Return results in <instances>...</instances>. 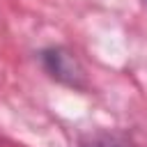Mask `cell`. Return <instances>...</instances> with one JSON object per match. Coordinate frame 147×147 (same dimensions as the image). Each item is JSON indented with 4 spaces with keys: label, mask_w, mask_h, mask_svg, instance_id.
Wrapping results in <instances>:
<instances>
[{
    "label": "cell",
    "mask_w": 147,
    "mask_h": 147,
    "mask_svg": "<svg viewBox=\"0 0 147 147\" xmlns=\"http://www.w3.org/2000/svg\"><path fill=\"white\" fill-rule=\"evenodd\" d=\"M41 60H44L46 71L53 78H57L67 85H76V87L80 85L83 71H80V67H78V62L74 60L71 53H67L62 48H48V51L41 53Z\"/></svg>",
    "instance_id": "6da1fadb"
},
{
    "label": "cell",
    "mask_w": 147,
    "mask_h": 147,
    "mask_svg": "<svg viewBox=\"0 0 147 147\" xmlns=\"http://www.w3.org/2000/svg\"><path fill=\"white\" fill-rule=\"evenodd\" d=\"M83 147H124V145H119V142L113 140V138L101 136V138H90L87 142H83Z\"/></svg>",
    "instance_id": "7a4b0ae2"
},
{
    "label": "cell",
    "mask_w": 147,
    "mask_h": 147,
    "mask_svg": "<svg viewBox=\"0 0 147 147\" xmlns=\"http://www.w3.org/2000/svg\"><path fill=\"white\" fill-rule=\"evenodd\" d=\"M145 2H147V0H145Z\"/></svg>",
    "instance_id": "3957f363"
}]
</instances>
